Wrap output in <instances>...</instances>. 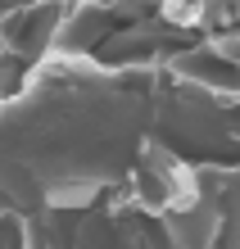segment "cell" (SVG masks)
<instances>
[{
	"instance_id": "obj_2",
	"label": "cell",
	"mask_w": 240,
	"mask_h": 249,
	"mask_svg": "<svg viewBox=\"0 0 240 249\" xmlns=\"http://www.w3.org/2000/svg\"><path fill=\"white\" fill-rule=\"evenodd\" d=\"M0 249H27L23 245V227L14 217H0Z\"/></svg>"
},
{
	"instance_id": "obj_1",
	"label": "cell",
	"mask_w": 240,
	"mask_h": 249,
	"mask_svg": "<svg viewBox=\"0 0 240 249\" xmlns=\"http://www.w3.org/2000/svg\"><path fill=\"white\" fill-rule=\"evenodd\" d=\"M32 64L23 59V54H14L9 50V41H5V32H0V109L9 105V100H18L23 95V86L32 82Z\"/></svg>"
}]
</instances>
